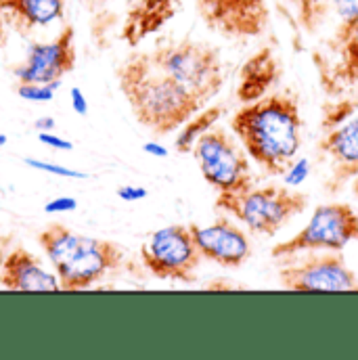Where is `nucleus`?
Wrapping results in <instances>:
<instances>
[{"label": "nucleus", "instance_id": "obj_1", "mask_svg": "<svg viewBox=\"0 0 358 360\" xmlns=\"http://www.w3.org/2000/svg\"><path fill=\"white\" fill-rule=\"evenodd\" d=\"M231 130L248 155L269 174L283 176L302 147V115L289 94H264L245 103L233 117Z\"/></svg>", "mask_w": 358, "mask_h": 360}, {"label": "nucleus", "instance_id": "obj_2", "mask_svg": "<svg viewBox=\"0 0 358 360\" xmlns=\"http://www.w3.org/2000/svg\"><path fill=\"white\" fill-rule=\"evenodd\" d=\"M117 86L136 122L158 136L186 124L203 103L155 65L149 53H132L115 70Z\"/></svg>", "mask_w": 358, "mask_h": 360}, {"label": "nucleus", "instance_id": "obj_3", "mask_svg": "<svg viewBox=\"0 0 358 360\" xmlns=\"http://www.w3.org/2000/svg\"><path fill=\"white\" fill-rule=\"evenodd\" d=\"M38 245L51 260L61 291L90 289L124 264L117 243L80 235L63 222H51L40 231Z\"/></svg>", "mask_w": 358, "mask_h": 360}, {"label": "nucleus", "instance_id": "obj_4", "mask_svg": "<svg viewBox=\"0 0 358 360\" xmlns=\"http://www.w3.org/2000/svg\"><path fill=\"white\" fill-rule=\"evenodd\" d=\"M308 205V197L281 184L248 186L239 191L218 193L216 207L224 210L252 233L272 237L289 220L300 216Z\"/></svg>", "mask_w": 358, "mask_h": 360}, {"label": "nucleus", "instance_id": "obj_5", "mask_svg": "<svg viewBox=\"0 0 358 360\" xmlns=\"http://www.w3.org/2000/svg\"><path fill=\"white\" fill-rule=\"evenodd\" d=\"M149 55L158 68L203 105L222 90L224 70L220 55L205 42L184 38L179 42L158 44Z\"/></svg>", "mask_w": 358, "mask_h": 360}, {"label": "nucleus", "instance_id": "obj_6", "mask_svg": "<svg viewBox=\"0 0 358 360\" xmlns=\"http://www.w3.org/2000/svg\"><path fill=\"white\" fill-rule=\"evenodd\" d=\"M358 241V214L348 203H323L319 205L308 224L291 239L276 243L270 250L274 260L304 254V252H344Z\"/></svg>", "mask_w": 358, "mask_h": 360}, {"label": "nucleus", "instance_id": "obj_7", "mask_svg": "<svg viewBox=\"0 0 358 360\" xmlns=\"http://www.w3.org/2000/svg\"><path fill=\"white\" fill-rule=\"evenodd\" d=\"M193 158L203 180L218 193L239 191L254 184L250 162L241 147L220 128L207 130L193 147Z\"/></svg>", "mask_w": 358, "mask_h": 360}, {"label": "nucleus", "instance_id": "obj_8", "mask_svg": "<svg viewBox=\"0 0 358 360\" xmlns=\"http://www.w3.org/2000/svg\"><path fill=\"white\" fill-rule=\"evenodd\" d=\"M141 260L155 278L193 283L201 264V254L186 224L164 226L143 243Z\"/></svg>", "mask_w": 358, "mask_h": 360}, {"label": "nucleus", "instance_id": "obj_9", "mask_svg": "<svg viewBox=\"0 0 358 360\" xmlns=\"http://www.w3.org/2000/svg\"><path fill=\"white\" fill-rule=\"evenodd\" d=\"M279 281L289 291H357L358 276L340 252L281 258Z\"/></svg>", "mask_w": 358, "mask_h": 360}, {"label": "nucleus", "instance_id": "obj_10", "mask_svg": "<svg viewBox=\"0 0 358 360\" xmlns=\"http://www.w3.org/2000/svg\"><path fill=\"white\" fill-rule=\"evenodd\" d=\"M207 30L224 38H258L270 21L267 0H195Z\"/></svg>", "mask_w": 358, "mask_h": 360}, {"label": "nucleus", "instance_id": "obj_11", "mask_svg": "<svg viewBox=\"0 0 358 360\" xmlns=\"http://www.w3.org/2000/svg\"><path fill=\"white\" fill-rule=\"evenodd\" d=\"M76 27L65 25L51 42H32L25 61L15 68L17 82L61 84L76 70Z\"/></svg>", "mask_w": 358, "mask_h": 360}, {"label": "nucleus", "instance_id": "obj_12", "mask_svg": "<svg viewBox=\"0 0 358 360\" xmlns=\"http://www.w3.org/2000/svg\"><path fill=\"white\" fill-rule=\"evenodd\" d=\"M188 229L201 258L222 269H239L252 256L248 235L226 218H218L212 224H188Z\"/></svg>", "mask_w": 358, "mask_h": 360}, {"label": "nucleus", "instance_id": "obj_13", "mask_svg": "<svg viewBox=\"0 0 358 360\" xmlns=\"http://www.w3.org/2000/svg\"><path fill=\"white\" fill-rule=\"evenodd\" d=\"M319 151L329 160L331 176L325 182L327 191H340L348 180L358 176V117L346 120L319 143Z\"/></svg>", "mask_w": 358, "mask_h": 360}, {"label": "nucleus", "instance_id": "obj_14", "mask_svg": "<svg viewBox=\"0 0 358 360\" xmlns=\"http://www.w3.org/2000/svg\"><path fill=\"white\" fill-rule=\"evenodd\" d=\"M0 287L8 291H61L57 274L49 272L40 258L21 245L6 254L0 266Z\"/></svg>", "mask_w": 358, "mask_h": 360}, {"label": "nucleus", "instance_id": "obj_15", "mask_svg": "<svg viewBox=\"0 0 358 360\" xmlns=\"http://www.w3.org/2000/svg\"><path fill=\"white\" fill-rule=\"evenodd\" d=\"M182 0H136L124 19L122 40L128 46H139L145 38L158 34L179 15Z\"/></svg>", "mask_w": 358, "mask_h": 360}, {"label": "nucleus", "instance_id": "obj_16", "mask_svg": "<svg viewBox=\"0 0 358 360\" xmlns=\"http://www.w3.org/2000/svg\"><path fill=\"white\" fill-rule=\"evenodd\" d=\"M68 0H0V15L19 36L46 27L65 17Z\"/></svg>", "mask_w": 358, "mask_h": 360}, {"label": "nucleus", "instance_id": "obj_17", "mask_svg": "<svg viewBox=\"0 0 358 360\" xmlns=\"http://www.w3.org/2000/svg\"><path fill=\"white\" fill-rule=\"evenodd\" d=\"M281 80V63L270 46L260 49L254 53L239 72V84H237V98L245 105L252 101L262 98L269 94L272 86H276Z\"/></svg>", "mask_w": 358, "mask_h": 360}, {"label": "nucleus", "instance_id": "obj_18", "mask_svg": "<svg viewBox=\"0 0 358 360\" xmlns=\"http://www.w3.org/2000/svg\"><path fill=\"white\" fill-rule=\"evenodd\" d=\"M331 44L335 46L340 61L333 70V76H329L323 86H327V90L333 89L331 94H335L342 86L358 82V17L344 25H338Z\"/></svg>", "mask_w": 358, "mask_h": 360}, {"label": "nucleus", "instance_id": "obj_19", "mask_svg": "<svg viewBox=\"0 0 358 360\" xmlns=\"http://www.w3.org/2000/svg\"><path fill=\"white\" fill-rule=\"evenodd\" d=\"M300 21L308 32H314L331 13L338 15L340 25L358 17V0H300Z\"/></svg>", "mask_w": 358, "mask_h": 360}, {"label": "nucleus", "instance_id": "obj_20", "mask_svg": "<svg viewBox=\"0 0 358 360\" xmlns=\"http://www.w3.org/2000/svg\"><path fill=\"white\" fill-rule=\"evenodd\" d=\"M222 107L220 105H214V107H207V109H199L186 124H182L180 126V132L179 136H177V143H174V149L179 151V153H191L193 151V147H195V143L207 132V130H212L214 126H216V122L222 117Z\"/></svg>", "mask_w": 358, "mask_h": 360}, {"label": "nucleus", "instance_id": "obj_21", "mask_svg": "<svg viewBox=\"0 0 358 360\" xmlns=\"http://www.w3.org/2000/svg\"><path fill=\"white\" fill-rule=\"evenodd\" d=\"M323 128L325 130H333L340 124H344L346 120H350V115L358 109L357 101L352 98H342L338 103H331L327 107H323Z\"/></svg>", "mask_w": 358, "mask_h": 360}, {"label": "nucleus", "instance_id": "obj_22", "mask_svg": "<svg viewBox=\"0 0 358 360\" xmlns=\"http://www.w3.org/2000/svg\"><path fill=\"white\" fill-rule=\"evenodd\" d=\"M61 84H36V82H17V96L23 101L46 103L55 98V90Z\"/></svg>", "mask_w": 358, "mask_h": 360}, {"label": "nucleus", "instance_id": "obj_23", "mask_svg": "<svg viewBox=\"0 0 358 360\" xmlns=\"http://www.w3.org/2000/svg\"><path fill=\"white\" fill-rule=\"evenodd\" d=\"M25 164L34 170H40V172H49V174H55V176H68V179H84L87 174L84 172H78L74 168H65V166H57V164H51V162H40V160H25Z\"/></svg>", "mask_w": 358, "mask_h": 360}, {"label": "nucleus", "instance_id": "obj_24", "mask_svg": "<svg viewBox=\"0 0 358 360\" xmlns=\"http://www.w3.org/2000/svg\"><path fill=\"white\" fill-rule=\"evenodd\" d=\"M308 170H310V166H308V162H306V160H298V162H293V164H291V168L287 170V174H289V176H285L287 184L298 186L302 180L308 176Z\"/></svg>", "mask_w": 358, "mask_h": 360}, {"label": "nucleus", "instance_id": "obj_25", "mask_svg": "<svg viewBox=\"0 0 358 360\" xmlns=\"http://www.w3.org/2000/svg\"><path fill=\"white\" fill-rule=\"evenodd\" d=\"M38 139H40V143H44V145H49V147H53L57 151H72L74 149V145L70 141H65V139H61V136H57L53 132H38Z\"/></svg>", "mask_w": 358, "mask_h": 360}, {"label": "nucleus", "instance_id": "obj_26", "mask_svg": "<svg viewBox=\"0 0 358 360\" xmlns=\"http://www.w3.org/2000/svg\"><path fill=\"white\" fill-rule=\"evenodd\" d=\"M76 207H78V201L74 197H57V199H53V201H49L44 205V210L49 214H55V212H74Z\"/></svg>", "mask_w": 358, "mask_h": 360}, {"label": "nucleus", "instance_id": "obj_27", "mask_svg": "<svg viewBox=\"0 0 358 360\" xmlns=\"http://www.w3.org/2000/svg\"><path fill=\"white\" fill-rule=\"evenodd\" d=\"M117 197L122 201H141L147 197V188L145 186H132V184H124L117 188Z\"/></svg>", "mask_w": 358, "mask_h": 360}, {"label": "nucleus", "instance_id": "obj_28", "mask_svg": "<svg viewBox=\"0 0 358 360\" xmlns=\"http://www.w3.org/2000/svg\"><path fill=\"white\" fill-rule=\"evenodd\" d=\"M70 96H72V107H74V111H76L78 115H87V113H89V101H87V96L82 94V90L72 89Z\"/></svg>", "mask_w": 358, "mask_h": 360}, {"label": "nucleus", "instance_id": "obj_29", "mask_svg": "<svg viewBox=\"0 0 358 360\" xmlns=\"http://www.w3.org/2000/svg\"><path fill=\"white\" fill-rule=\"evenodd\" d=\"M13 243H15V237H13L11 233L0 231V266H2V262H4V258H6V254L13 250Z\"/></svg>", "mask_w": 358, "mask_h": 360}, {"label": "nucleus", "instance_id": "obj_30", "mask_svg": "<svg viewBox=\"0 0 358 360\" xmlns=\"http://www.w3.org/2000/svg\"><path fill=\"white\" fill-rule=\"evenodd\" d=\"M55 117H40V120H36L34 122V128L38 130V132H51L53 128H55Z\"/></svg>", "mask_w": 358, "mask_h": 360}, {"label": "nucleus", "instance_id": "obj_31", "mask_svg": "<svg viewBox=\"0 0 358 360\" xmlns=\"http://www.w3.org/2000/svg\"><path fill=\"white\" fill-rule=\"evenodd\" d=\"M143 151L149 153V155H153V158H166V155H168V149H164V147L158 145V143H147V145L143 147Z\"/></svg>", "mask_w": 358, "mask_h": 360}, {"label": "nucleus", "instance_id": "obj_32", "mask_svg": "<svg viewBox=\"0 0 358 360\" xmlns=\"http://www.w3.org/2000/svg\"><path fill=\"white\" fill-rule=\"evenodd\" d=\"M6 44V23H4V19H2V15H0V49Z\"/></svg>", "mask_w": 358, "mask_h": 360}, {"label": "nucleus", "instance_id": "obj_33", "mask_svg": "<svg viewBox=\"0 0 358 360\" xmlns=\"http://www.w3.org/2000/svg\"><path fill=\"white\" fill-rule=\"evenodd\" d=\"M6 143H8L6 134H2V132H0V147H2V145H6Z\"/></svg>", "mask_w": 358, "mask_h": 360}, {"label": "nucleus", "instance_id": "obj_34", "mask_svg": "<svg viewBox=\"0 0 358 360\" xmlns=\"http://www.w3.org/2000/svg\"><path fill=\"white\" fill-rule=\"evenodd\" d=\"M352 191H354V195L358 197V176L354 179V182H352Z\"/></svg>", "mask_w": 358, "mask_h": 360}]
</instances>
